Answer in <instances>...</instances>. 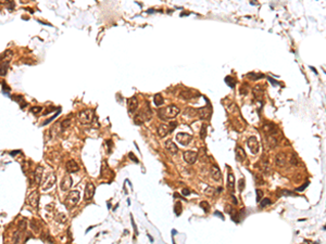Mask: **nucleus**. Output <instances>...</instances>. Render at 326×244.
Segmentation results:
<instances>
[{"label":"nucleus","instance_id":"1","mask_svg":"<svg viewBox=\"0 0 326 244\" xmlns=\"http://www.w3.org/2000/svg\"><path fill=\"white\" fill-rule=\"evenodd\" d=\"M180 112V110L176 105H169V107H164V109H160L158 110V115L159 117L161 118L162 121H166L170 118H175L178 115V113Z\"/></svg>","mask_w":326,"mask_h":244},{"label":"nucleus","instance_id":"2","mask_svg":"<svg viewBox=\"0 0 326 244\" xmlns=\"http://www.w3.org/2000/svg\"><path fill=\"white\" fill-rule=\"evenodd\" d=\"M80 196H81V194H80V191H77V190L71 191L69 194H68L66 198H65L64 204L66 205V207H68L69 210L73 208L74 206L80 202Z\"/></svg>","mask_w":326,"mask_h":244},{"label":"nucleus","instance_id":"3","mask_svg":"<svg viewBox=\"0 0 326 244\" xmlns=\"http://www.w3.org/2000/svg\"><path fill=\"white\" fill-rule=\"evenodd\" d=\"M94 111L89 110V109H86V110H83L78 113V119L82 124L84 125H88L90 123H92V119H94Z\"/></svg>","mask_w":326,"mask_h":244},{"label":"nucleus","instance_id":"4","mask_svg":"<svg viewBox=\"0 0 326 244\" xmlns=\"http://www.w3.org/2000/svg\"><path fill=\"white\" fill-rule=\"evenodd\" d=\"M247 144H248V148L251 151L252 154H258L259 153V150H260V144H259V141L257 140L256 137H249L248 140H247Z\"/></svg>","mask_w":326,"mask_h":244},{"label":"nucleus","instance_id":"5","mask_svg":"<svg viewBox=\"0 0 326 244\" xmlns=\"http://www.w3.org/2000/svg\"><path fill=\"white\" fill-rule=\"evenodd\" d=\"M192 140V135L185 134V133H178L176 135V141L182 145H188Z\"/></svg>","mask_w":326,"mask_h":244},{"label":"nucleus","instance_id":"6","mask_svg":"<svg viewBox=\"0 0 326 244\" xmlns=\"http://www.w3.org/2000/svg\"><path fill=\"white\" fill-rule=\"evenodd\" d=\"M95 194V186L92 182H87L86 187H85V192H84V200L85 201H90L94 198Z\"/></svg>","mask_w":326,"mask_h":244},{"label":"nucleus","instance_id":"7","mask_svg":"<svg viewBox=\"0 0 326 244\" xmlns=\"http://www.w3.org/2000/svg\"><path fill=\"white\" fill-rule=\"evenodd\" d=\"M38 201H39V192L37 190H34L31 194L28 195V198H27V203H28V205L33 206L34 208H37V207H38Z\"/></svg>","mask_w":326,"mask_h":244},{"label":"nucleus","instance_id":"8","mask_svg":"<svg viewBox=\"0 0 326 244\" xmlns=\"http://www.w3.org/2000/svg\"><path fill=\"white\" fill-rule=\"evenodd\" d=\"M56 181H57V177H56V175H54V172H50L49 175L47 176L46 180H45V183H44V186H42V190L47 191L48 189L52 188L54 186Z\"/></svg>","mask_w":326,"mask_h":244},{"label":"nucleus","instance_id":"9","mask_svg":"<svg viewBox=\"0 0 326 244\" xmlns=\"http://www.w3.org/2000/svg\"><path fill=\"white\" fill-rule=\"evenodd\" d=\"M183 157H184V161L187 164L192 165L198 158V153L194 152V151H185L184 154H183Z\"/></svg>","mask_w":326,"mask_h":244},{"label":"nucleus","instance_id":"10","mask_svg":"<svg viewBox=\"0 0 326 244\" xmlns=\"http://www.w3.org/2000/svg\"><path fill=\"white\" fill-rule=\"evenodd\" d=\"M72 184H73L72 177H71L69 174H66V175L62 178L61 182H60V188H61L62 191H68L70 188L72 187Z\"/></svg>","mask_w":326,"mask_h":244},{"label":"nucleus","instance_id":"11","mask_svg":"<svg viewBox=\"0 0 326 244\" xmlns=\"http://www.w3.org/2000/svg\"><path fill=\"white\" fill-rule=\"evenodd\" d=\"M137 107H138V99H137V97L134 95V97H132V98L127 100V109H128V112H130V114L135 113V111L137 110Z\"/></svg>","mask_w":326,"mask_h":244},{"label":"nucleus","instance_id":"12","mask_svg":"<svg viewBox=\"0 0 326 244\" xmlns=\"http://www.w3.org/2000/svg\"><path fill=\"white\" fill-rule=\"evenodd\" d=\"M65 169L68 172H76L80 170V166L77 165V163L74 160H70L65 164Z\"/></svg>","mask_w":326,"mask_h":244},{"label":"nucleus","instance_id":"13","mask_svg":"<svg viewBox=\"0 0 326 244\" xmlns=\"http://www.w3.org/2000/svg\"><path fill=\"white\" fill-rule=\"evenodd\" d=\"M42 175H44V167H42V166H37L36 169H35L34 174H33L35 182L37 183V184H39V183L42 182Z\"/></svg>","mask_w":326,"mask_h":244},{"label":"nucleus","instance_id":"14","mask_svg":"<svg viewBox=\"0 0 326 244\" xmlns=\"http://www.w3.org/2000/svg\"><path fill=\"white\" fill-rule=\"evenodd\" d=\"M275 164L278 166V167H285L286 164H287V158H286V155L284 153H278L276 154L275 156Z\"/></svg>","mask_w":326,"mask_h":244},{"label":"nucleus","instance_id":"15","mask_svg":"<svg viewBox=\"0 0 326 244\" xmlns=\"http://www.w3.org/2000/svg\"><path fill=\"white\" fill-rule=\"evenodd\" d=\"M157 133H158V136L160 138H164L169 133H171V130H170V127L168 126V125L162 124V125H160V126L158 127Z\"/></svg>","mask_w":326,"mask_h":244},{"label":"nucleus","instance_id":"16","mask_svg":"<svg viewBox=\"0 0 326 244\" xmlns=\"http://www.w3.org/2000/svg\"><path fill=\"white\" fill-rule=\"evenodd\" d=\"M211 176L215 181H220V180H221V178H222V172L220 170L219 166H216V165H213V166H212Z\"/></svg>","mask_w":326,"mask_h":244},{"label":"nucleus","instance_id":"17","mask_svg":"<svg viewBox=\"0 0 326 244\" xmlns=\"http://www.w3.org/2000/svg\"><path fill=\"white\" fill-rule=\"evenodd\" d=\"M246 157H247V155H246L245 150L242 149L240 145H238L236 148V160L238 162H244L246 160Z\"/></svg>","mask_w":326,"mask_h":244},{"label":"nucleus","instance_id":"18","mask_svg":"<svg viewBox=\"0 0 326 244\" xmlns=\"http://www.w3.org/2000/svg\"><path fill=\"white\" fill-rule=\"evenodd\" d=\"M266 143H268V145L271 149H274V148H276L278 140H277L274 135H266Z\"/></svg>","mask_w":326,"mask_h":244},{"label":"nucleus","instance_id":"19","mask_svg":"<svg viewBox=\"0 0 326 244\" xmlns=\"http://www.w3.org/2000/svg\"><path fill=\"white\" fill-rule=\"evenodd\" d=\"M197 111H198V115L201 119H208L211 116V110H209L208 107H201Z\"/></svg>","mask_w":326,"mask_h":244},{"label":"nucleus","instance_id":"20","mask_svg":"<svg viewBox=\"0 0 326 244\" xmlns=\"http://www.w3.org/2000/svg\"><path fill=\"white\" fill-rule=\"evenodd\" d=\"M165 149L168 150L170 153H173V154H175V153L178 152V148L176 147V144L174 143V142L172 141V140H168V141L165 142Z\"/></svg>","mask_w":326,"mask_h":244},{"label":"nucleus","instance_id":"21","mask_svg":"<svg viewBox=\"0 0 326 244\" xmlns=\"http://www.w3.org/2000/svg\"><path fill=\"white\" fill-rule=\"evenodd\" d=\"M110 174H111V170H110L109 166L107 165V162L104 161L102 162V166H101V177L102 178H108Z\"/></svg>","mask_w":326,"mask_h":244},{"label":"nucleus","instance_id":"22","mask_svg":"<svg viewBox=\"0 0 326 244\" xmlns=\"http://www.w3.org/2000/svg\"><path fill=\"white\" fill-rule=\"evenodd\" d=\"M196 115H198V111L195 110V109H192V107H187V109L184 111V113H183V116H184V117L187 116V117L192 118V117H195Z\"/></svg>","mask_w":326,"mask_h":244},{"label":"nucleus","instance_id":"23","mask_svg":"<svg viewBox=\"0 0 326 244\" xmlns=\"http://www.w3.org/2000/svg\"><path fill=\"white\" fill-rule=\"evenodd\" d=\"M263 131H264L266 135H274L275 133H276V130H275V126H274L273 124H266V125H264V127H263Z\"/></svg>","mask_w":326,"mask_h":244},{"label":"nucleus","instance_id":"24","mask_svg":"<svg viewBox=\"0 0 326 244\" xmlns=\"http://www.w3.org/2000/svg\"><path fill=\"white\" fill-rule=\"evenodd\" d=\"M228 189H230V191L232 192V193L234 192V189H235V177H234V175H233V172H232L228 174Z\"/></svg>","mask_w":326,"mask_h":244},{"label":"nucleus","instance_id":"25","mask_svg":"<svg viewBox=\"0 0 326 244\" xmlns=\"http://www.w3.org/2000/svg\"><path fill=\"white\" fill-rule=\"evenodd\" d=\"M163 102H164V100H163V97H162L161 93H157V95H154L153 103H154V105H156V107H160V105H162Z\"/></svg>","mask_w":326,"mask_h":244},{"label":"nucleus","instance_id":"26","mask_svg":"<svg viewBox=\"0 0 326 244\" xmlns=\"http://www.w3.org/2000/svg\"><path fill=\"white\" fill-rule=\"evenodd\" d=\"M253 93H254V97L257 99H261L262 95H263V88H262V86H260V85L256 86L254 89H253Z\"/></svg>","mask_w":326,"mask_h":244},{"label":"nucleus","instance_id":"27","mask_svg":"<svg viewBox=\"0 0 326 244\" xmlns=\"http://www.w3.org/2000/svg\"><path fill=\"white\" fill-rule=\"evenodd\" d=\"M31 228L33 229V231H35V232H39V230L42 228L40 222L38 220H36V219H33L31 221Z\"/></svg>","mask_w":326,"mask_h":244},{"label":"nucleus","instance_id":"28","mask_svg":"<svg viewBox=\"0 0 326 244\" xmlns=\"http://www.w3.org/2000/svg\"><path fill=\"white\" fill-rule=\"evenodd\" d=\"M71 124H72L71 118H65V119H63V121L61 122V129L62 130L68 129V128L71 126Z\"/></svg>","mask_w":326,"mask_h":244},{"label":"nucleus","instance_id":"29","mask_svg":"<svg viewBox=\"0 0 326 244\" xmlns=\"http://www.w3.org/2000/svg\"><path fill=\"white\" fill-rule=\"evenodd\" d=\"M180 97L184 100H189L190 98H192V93H190V90H183V91L180 92Z\"/></svg>","mask_w":326,"mask_h":244},{"label":"nucleus","instance_id":"30","mask_svg":"<svg viewBox=\"0 0 326 244\" xmlns=\"http://www.w3.org/2000/svg\"><path fill=\"white\" fill-rule=\"evenodd\" d=\"M247 76L249 77L250 79L257 80V79H261V78L263 77V75H262V74H257V73H249V74H247Z\"/></svg>","mask_w":326,"mask_h":244},{"label":"nucleus","instance_id":"31","mask_svg":"<svg viewBox=\"0 0 326 244\" xmlns=\"http://www.w3.org/2000/svg\"><path fill=\"white\" fill-rule=\"evenodd\" d=\"M174 213H175L176 216H180V214H182V204H180V202L175 203V205H174Z\"/></svg>","mask_w":326,"mask_h":244},{"label":"nucleus","instance_id":"32","mask_svg":"<svg viewBox=\"0 0 326 244\" xmlns=\"http://www.w3.org/2000/svg\"><path fill=\"white\" fill-rule=\"evenodd\" d=\"M225 83H226L230 88H234L235 85H236V81H235V79L232 76H227L226 78H225Z\"/></svg>","mask_w":326,"mask_h":244},{"label":"nucleus","instance_id":"33","mask_svg":"<svg viewBox=\"0 0 326 244\" xmlns=\"http://www.w3.org/2000/svg\"><path fill=\"white\" fill-rule=\"evenodd\" d=\"M200 207H201L206 213H209V212H210V208H211L210 205H209V203L206 202V201H202V202L200 203Z\"/></svg>","mask_w":326,"mask_h":244},{"label":"nucleus","instance_id":"34","mask_svg":"<svg viewBox=\"0 0 326 244\" xmlns=\"http://www.w3.org/2000/svg\"><path fill=\"white\" fill-rule=\"evenodd\" d=\"M206 136H207V125L203 124V125L201 126V130H200V138H201V139H204Z\"/></svg>","mask_w":326,"mask_h":244},{"label":"nucleus","instance_id":"35","mask_svg":"<svg viewBox=\"0 0 326 244\" xmlns=\"http://www.w3.org/2000/svg\"><path fill=\"white\" fill-rule=\"evenodd\" d=\"M256 195H257V202H261V200L263 198V191L260 190V189H257L256 190Z\"/></svg>","mask_w":326,"mask_h":244},{"label":"nucleus","instance_id":"36","mask_svg":"<svg viewBox=\"0 0 326 244\" xmlns=\"http://www.w3.org/2000/svg\"><path fill=\"white\" fill-rule=\"evenodd\" d=\"M271 203H272V202H271V200H270V198H263V200H261L260 206L262 207V208H263V207H265V206L270 205Z\"/></svg>","mask_w":326,"mask_h":244},{"label":"nucleus","instance_id":"37","mask_svg":"<svg viewBox=\"0 0 326 244\" xmlns=\"http://www.w3.org/2000/svg\"><path fill=\"white\" fill-rule=\"evenodd\" d=\"M56 219H57L59 222H64V221L66 220V216H65L64 214L60 213L57 215V218H56Z\"/></svg>","mask_w":326,"mask_h":244},{"label":"nucleus","instance_id":"38","mask_svg":"<svg viewBox=\"0 0 326 244\" xmlns=\"http://www.w3.org/2000/svg\"><path fill=\"white\" fill-rule=\"evenodd\" d=\"M42 107H32L30 111H31L33 114H38V113L42 112Z\"/></svg>","mask_w":326,"mask_h":244},{"label":"nucleus","instance_id":"39","mask_svg":"<svg viewBox=\"0 0 326 244\" xmlns=\"http://www.w3.org/2000/svg\"><path fill=\"white\" fill-rule=\"evenodd\" d=\"M60 112H61V109H59V110H58V112H57V113H56V114L54 115V116H52V117H50L49 119H47L46 122H45V123H44V124H42V126H45V125H47V124H48V123H50V122H51V121H52V119H54V118L57 117L58 115L60 114Z\"/></svg>","mask_w":326,"mask_h":244},{"label":"nucleus","instance_id":"40","mask_svg":"<svg viewBox=\"0 0 326 244\" xmlns=\"http://www.w3.org/2000/svg\"><path fill=\"white\" fill-rule=\"evenodd\" d=\"M289 162H290V164L294 165V166H298V161H297V158H296V156L292 154V155H290V160H289Z\"/></svg>","mask_w":326,"mask_h":244},{"label":"nucleus","instance_id":"41","mask_svg":"<svg viewBox=\"0 0 326 244\" xmlns=\"http://www.w3.org/2000/svg\"><path fill=\"white\" fill-rule=\"evenodd\" d=\"M238 188H239V191H240V192L244 190V188H245V179H244V178H242V179L239 180V183H238Z\"/></svg>","mask_w":326,"mask_h":244},{"label":"nucleus","instance_id":"42","mask_svg":"<svg viewBox=\"0 0 326 244\" xmlns=\"http://www.w3.org/2000/svg\"><path fill=\"white\" fill-rule=\"evenodd\" d=\"M266 78H268V80H269V81H270V83H271V84L273 85V86H278V85H280V83H278V81H277V80L273 79L272 77L268 76V77H266Z\"/></svg>","mask_w":326,"mask_h":244},{"label":"nucleus","instance_id":"43","mask_svg":"<svg viewBox=\"0 0 326 244\" xmlns=\"http://www.w3.org/2000/svg\"><path fill=\"white\" fill-rule=\"evenodd\" d=\"M280 193L283 195H296L295 192H291V191H289V190H282L280 191Z\"/></svg>","mask_w":326,"mask_h":244},{"label":"nucleus","instance_id":"44","mask_svg":"<svg viewBox=\"0 0 326 244\" xmlns=\"http://www.w3.org/2000/svg\"><path fill=\"white\" fill-rule=\"evenodd\" d=\"M308 186H309V181H307V182L304 183L303 186H301V187H300V188H298V189H297V190H296V191H297V192H301V191L304 190V189H306V188H307Z\"/></svg>","mask_w":326,"mask_h":244},{"label":"nucleus","instance_id":"45","mask_svg":"<svg viewBox=\"0 0 326 244\" xmlns=\"http://www.w3.org/2000/svg\"><path fill=\"white\" fill-rule=\"evenodd\" d=\"M176 126H177V123L176 122H171V123H170L169 127H170V130H171V133H172L173 130H174V128H175Z\"/></svg>","mask_w":326,"mask_h":244},{"label":"nucleus","instance_id":"46","mask_svg":"<svg viewBox=\"0 0 326 244\" xmlns=\"http://www.w3.org/2000/svg\"><path fill=\"white\" fill-rule=\"evenodd\" d=\"M128 156H130V160H132V161H134V162H136V163H138V158H137V157L135 156V155H134V154H133V153H132V152H130V154H128Z\"/></svg>","mask_w":326,"mask_h":244},{"label":"nucleus","instance_id":"47","mask_svg":"<svg viewBox=\"0 0 326 244\" xmlns=\"http://www.w3.org/2000/svg\"><path fill=\"white\" fill-rule=\"evenodd\" d=\"M182 194L184 195V196H187V195L190 194V190L185 188V189H183V191H182Z\"/></svg>","mask_w":326,"mask_h":244},{"label":"nucleus","instance_id":"48","mask_svg":"<svg viewBox=\"0 0 326 244\" xmlns=\"http://www.w3.org/2000/svg\"><path fill=\"white\" fill-rule=\"evenodd\" d=\"M2 89H4V92H6V93H7V92L10 90V89L8 88V86L4 84V83H2Z\"/></svg>","mask_w":326,"mask_h":244},{"label":"nucleus","instance_id":"49","mask_svg":"<svg viewBox=\"0 0 326 244\" xmlns=\"http://www.w3.org/2000/svg\"><path fill=\"white\" fill-rule=\"evenodd\" d=\"M256 179L258 180V184H263V179H262V178H260V177H259V176H258V177H256Z\"/></svg>","mask_w":326,"mask_h":244},{"label":"nucleus","instance_id":"50","mask_svg":"<svg viewBox=\"0 0 326 244\" xmlns=\"http://www.w3.org/2000/svg\"><path fill=\"white\" fill-rule=\"evenodd\" d=\"M214 215H218V216H220V218H222V219H224V217H223V215L220 212H215Z\"/></svg>","mask_w":326,"mask_h":244},{"label":"nucleus","instance_id":"51","mask_svg":"<svg viewBox=\"0 0 326 244\" xmlns=\"http://www.w3.org/2000/svg\"><path fill=\"white\" fill-rule=\"evenodd\" d=\"M232 198H233V203H234V204H237V200H236V198H235L234 195H232Z\"/></svg>","mask_w":326,"mask_h":244},{"label":"nucleus","instance_id":"52","mask_svg":"<svg viewBox=\"0 0 326 244\" xmlns=\"http://www.w3.org/2000/svg\"><path fill=\"white\" fill-rule=\"evenodd\" d=\"M18 153H20V151H14V152H11L10 154H11V155H15V154H18Z\"/></svg>","mask_w":326,"mask_h":244}]
</instances>
